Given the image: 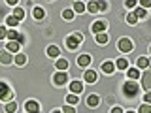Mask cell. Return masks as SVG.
<instances>
[{
	"label": "cell",
	"mask_w": 151,
	"mask_h": 113,
	"mask_svg": "<svg viewBox=\"0 0 151 113\" xmlns=\"http://www.w3.org/2000/svg\"><path fill=\"white\" fill-rule=\"evenodd\" d=\"M9 96H12V94H9L8 85L2 81V83H0V98H2V100H9Z\"/></svg>",
	"instance_id": "cell-5"
},
{
	"label": "cell",
	"mask_w": 151,
	"mask_h": 113,
	"mask_svg": "<svg viewBox=\"0 0 151 113\" xmlns=\"http://www.w3.org/2000/svg\"><path fill=\"white\" fill-rule=\"evenodd\" d=\"M59 53H60V49H59L57 45L47 47V55H49V56H53V59H55V56H59Z\"/></svg>",
	"instance_id": "cell-15"
},
{
	"label": "cell",
	"mask_w": 151,
	"mask_h": 113,
	"mask_svg": "<svg viewBox=\"0 0 151 113\" xmlns=\"http://www.w3.org/2000/svg\"><path fill=\"white\" fill-rule=\"evenodd\" d=\"M66 102H68L70 106H74V104H78V94H68V96H66Z\"/></svg>",
	"instance_id": "cell-22"
},
{
	"label": "cell",
	"mask_w": 151,
	"mask_h": 113,
	"mask_svg": "<svg viewBox=\"0 0 151 113\" xmlns=\"http://www.w3.org/2000/svg\"><path fill=\"white\" fill-rule=\"evenodd\" d=\"M63 111H64V113H76V109H74L72 106H66V107H63Z\"/></svg>",
	"instance_id": "cell-34"
},
{
	"label": "cell",
	"mask_w": 151,
	"mask_h": 113,
	"mask_svg": "<svg viewBox=\"0 0 151 113\" xmlns=\"http://www.w3.org/2000/svg\"><path fill=\"white\" fill-rule=\"evenodd\" d=\"M140 4H142V8H144V9L151 6V2H149V0H142V2H140Z\"/></svg>",
	"instance_id": "cell-35"
},
{
	"label": "cell",
	"mask_w": 151,
	"mask_h": 113,
	"mask_svg": "<svg viewBox=\"0 0 151 113\" xmlns=\"http://www.w3.org/2000/svg\"><path fill=\"white\" fill-rule=\"evenodd\" d=\"M93 32H96V34L106 32V21H96V23L93 25Z\"/></svg>",
	"instance_id": "cell-7"
},
{
	"label": "cell",
	"mask_w": 151,
	"mask_h": 113,
	"mask_svg": "<svg viewBox=\"0 0 151 113\" xmlns=\"http://www.w3.org/2000/svg\"><path fill=\"white\" fill-rule=\"evenodd\" d=\"M63 17L66 19V21H70V19H72V17H74V11H72V9H64V13H63Z\"/></svg>",
	"instance_id": "cell-27"
},
{
	"label": "cell",
	"mask_w": 151,
	"mask_h": 113,
	"mask_svg": "<svg viewBox=\"0 0 151 113\" xmlns=\"http://www.w3.org/2000/svg\"><path fill=\"white\" fill-rule=\"evenodd\" d=\"M115 66H117L119 70H127V68H129V62H127V59H119V60L115 62Z\"/></svg>",
	"instance_id": "cell-17"
},
{
	"label": "cell",
	"mask_w": 151,
	"mask_h": 113,
	"mask_svg": "<svg viewBox=\"0 0 151 113\" xmlns=\"http://www.w3.org/2000/svg\"><path fill=\"white\" fill-rule=\"evenodd\" d=\"M0 59H2V62H4V64H9V60H12L8 53H2V55H0Z\"/></svg>",
	"instance_id": "cell-31"
},
{
	"label": "cell",
	"mask_w": 151,
	"mask_h": 113,
	"mask_svg": "<svg viewBox=\"0 0 151 113\" xmlns=\"http://www.w3.org/2000/svg\"><path fill=\"white\" fill-rule=\"evenodd\" d=\"M134 15H136V17H145V9H144V8H136Z\"/></svg>",
	"instance_id": "cell-29"
},
{
	"label": "cell",
	"mask_w": 151,
	"mask_h": 113,
	"mask_svg": "<svg viewBox=\"0 0 151 113\" xmlns=\"http://www.w3.org/2000/svg\"><path fill=\"white\" fill-rule=\"evenodd\" d=\"M13 17H15L17 21H21V19L25 17V11H23V8H15V11H13Z\"/></svg>",
	"instance_id": "cell-18"
},
{
	"label": "cell",
	"mask_w": 151,
	"mask_h": 113,
	"mask_svg": "<svg viewBox=\"0 0 151 113\" xmlns=\"http://www.w3.org/2000/svg\"><path fill=\"white\" fill-rule=\"evenodd\" d=\"M57 68H59V72H64V70L68 68V62H66L64 59H59L57 60Z\"/></svg>",
	"instance_id": "cell-16"
},
{
	"label": "cell",
	"mask_w": 151,
	"mask_h": 113,
	"mask_svg": "<svg viewBox=\"0 0 151 113\" xmlns=\"http://www.w3.org/2000/svg\"><path fill=\"white\" fill-rule=\"evenodd\" d=\"M98 9H102V11H104V9H108V4L106 2H98Z\"/></svg>",
	"instance_id": "cell-36"
},
{
	"label": "cell",
	"mask_w": 151,
	"mask_h": 113,
	"mask_svg": "<svg viewBox=\"0 0 151 113\" xmlns=\"http://www.w3.org/2000/svg\"><path fill=\"white\" fill-rule=\"evenodd\" d=\"M8 38H9L12 41H19V44H25V36H23V34H19L17 30H12V32L8 34Z\"/></svg>",
	"instance_id": "cell-4"
},
{
	"label": "cell",
	"mask_w": 151,
	"mask_h": 113,
	"mask_svg": "<svg viewBox=\"0 0 151 113\" xmlns=\"http://www.w3.org/2000/svg\"><path fill=\"white\" fill-rule=\"evenodd\" d=\"M53 113H63V111H60V109H55V111H53Z\"/></svg>",
	"instance_id": "cell-40"
},
{
	"label": "cell",
	"mask_w": 151,
	"mask_h": 113,
	"mask_svg": "<svg viewBox=\"0 0 151 113\" xmlns=\"http://www.w3.org/2000/svg\"><path fill=\"white\" fill-rule=\"evenodd\" d=\"M87 9H89V11H91V13L98 11V2H91V4H89V6H87Z\"/></svg>",
	"instance_id": "cell-26"
},
{
	"label": "cell",
	"mask_w": 151,
	"mask_h": 113,
	"mask_svg": "<svg viewBox=\"0 0 151 113\" xmlns=\"http://www.w3.org/2000/svg\"><path fill=\"white\" fill-rule=\"evenodd\" d=\"M127 21H129L130 25H134V23H136V15H134V13H130V15L127 17Z\"/></svg>",
	"instance_id": "cell-33"
},
{
	"label": "cell",
	"mask_w": 151,
	"mask_h": 113,
	"mask_svg": "<svg viewBox=\"0 0 151 113\" xmlns=\"http://www.w3.org/2000/svg\"><path fill=\"white\" fill-rule=\"evenodd\" d=\"M117 47H119V51H123V53H129V51H132V41L129 38H121L117 41Z\"/></svg>",
	"instance_id": "cell-3"
},
{
	"label": "cell",
	"mask_w": 151,
	"mask_h": 113,
	"mask_svg": "<svg viewBox=\"0 0 151 113\" xmlns=\"http://www.w3.org/2000/svg\"><path fill=\"white\" fill-rule=\"evenodd\" d=\"M127 113H134V111H127Z\"/></svg>",
	"instance_id": "cell-41"
},
{
	"label": "cell",
	"mask_w": 151,
	"mask_h": 113,
	"mask_svg": "<svg viewBox=\"0 0 151 113\" xmlns=\"http://www.w3.org/2000/svg\"><path fill=\"white\" fill-rule=\"evenodd\" d=\"M138 91H140V87H138V83L136 81H127L125 85H123V92L127 94V96H134V94H138Z\"/></svg>",
	"instance_id": "cell-1"
},
{
	"label": "cell",
	"mask_w": 151,
	"mask_h": 113,
	"mask_svg": "<svg viewBox=\"0 0 151 113\" xmlns=\"http://www.w3.org/2000/svg\"><path fill=\"white\" fill-rule=\"evenodd\" d=\"M85 81H87V83H94V81H96V72L87 70V72H85Z\"/></svg>",
	"instance_id": "cell-13"
},
{
	"label": "cell",
	"mask_w": 151,
	"mask_h": 113,
	"mask_svg": "<svg viewBox=\"0 0 151 113\" xmlns=\"http://www.w3.org/2000/svg\"><path fill=\"white\" fill-rule=\"evenodd\" d=\"M17 23H19V21H17L15 17H8V25H12V26H17Z\"/></svg>",
	"instance_id": "cell-32"
},
{
	"label": "cell",
	"mask_w": 151,
	"mask_h": 113,
	"mask_svg": "<svg viewBox=\"0 0 151 113\" xmlns=\"http://www.w3.org/2000/svg\"><path fill=\"white\" fill-rule=\"evenodd\" d=\"M19 47H21V44H19V41H9V44L6 45V49H8V51H12V53H17Z\"/></svg>",
	"instance_id": "cell-14"
},
{
	"label": "cell",
	"mask_w": 151,
	"mask_h": 113,
	"mask_svg": "<svg viewBox=\"0 0 151 113\" xmlns=\"http://www.w3.org/2000/svg\"><path fill=\"white\" fill-rule=\"evenodd\" d=\"M113 68H115V62H110V60H106V62L102 64V72L104 74H111Z\"/></svg>",
	"instance_id": "cell-11"
},
{
	"label": "cell",
	"mask_w": 151,
	"mask_h": 113,
	"mask_svg": "<svg viewBox=\"0 0 151 113\" xmlns=\"http://www.w3.org/2000/svg\"><path fill=\"white\" fill-rule=\"evenodd\" d=\"M138 66H140V68H147V66H149V60L145 59V56H142V59H138Z\"/></svg>",
	"instance_id": "cell-23"
},
{
	"label": "cell",
	"mask_w": 151,
	"mask_h": 113,
	"mask_svg": "<svg viewBox=\"0 0 151 113\" xmlns=\"http://www.w3.org/2000/svg\"><path fill=\"white\" fill-rule=\"evenodd\" d=\"M140 113H151V106L149 104H144V106L140 107Z\"/></svg>",
	"instance_id": "cell-30"
},
{
	"label": "cell",
	"mask_w": 151,
	"mask_h": 113,
	"mask_svg": "<svg viewBox=\"0 0 151 113\" xmlns=\"http://www.w3.org/2000/svg\"><path fill=\"white\" fill-rule=\"evenodd\" d=\"M129 77H130V79H138V77H140V70H138V68H130V70H129Z\"/></svg>",
	"instance_id": "cell-19"
},
{
	"label": "cell",
	"mask_w": 151,
	"mask_h": 113,
	"mask_svg": "<svg viewBox=\"0 0 151 113\" xmlns=\"http://www.w3.org/2000/svg\"><path fill=\"white\" fill-rule=\"evenodd\" d=\"M79 44H81V34H74V36H68L66 38V45H68V49H76Z\"/></svg>",
	"instance_id": "cell-2"
},
{
	"label": "cell",
	"mask_w": 151,
	"mask_h": 113,
	"mask_svg": "<svg viewBox=\"0 0 151 113\" xmlns=\"http://www.w3.org/2000/svg\"><path fill=\"white\" fill-rule=\"evenodd\" d=\"M78 64L81 66V68H87V66L91 64V56H89V55H81V56L78 59Z\"/></svg>",
	"instance_id": "cell-9"
},
{
	"label": "cell",
	"mask_w": 151,
	"mask_h": 113,
	"mask_svg": "<svg viewBox=\"0 0 151 113\" xmlns=\"http://www.w3.org/2000/svg\"><path fill=\"white\" fill-rule=\"evenodd\" d=\"M111 113H123V109H121V107H113Z\"/></svg>",
	"instance_id": "cell-39"
},
{
	"label": "cell",
	"mask_w": 151,
	"mask_h": 113,
	"mask_svg": "<svg viewBox=\"0 0 151 113\" xmlns=\"http://www.w3.org/2000/svg\"><path fill=\"white\" fill-rule=\"evenodd\" d=\"M34 17L42 19V17H44V9H42V8H34Z\"/></svg>",
	"instance_id": "cell-28"
},
{
	"label": "cell",
	"mask_w": 151,
	"mask_h": 113,
	"mask_svg": "<svg viewBox=\"0 0 151 113\" xmlns=\"http://www.w3.org/2000/svg\"><path fill=\"white\" fill-rule=\"evenodd\" d=\"M70 91H72L74 94L81 92V91H83V85H81V81H72V83H70Z\"/></svg>",
	"instance_id": "cell-10"
},
{
	"label": "cell",
	"mask_w": 151,
	"mask_h": 113,
	"mask_svg": "<svg viewBox=\"0 0 151 113\" xmlns=\"http://www.w3.org/2000/svg\"><path fill=\"white\" fill-rule=\"evenodd\" d=\"M25 60H27V56H25V55H21V53L15 55V64L21 66V64H25Z\"/></svg>",
	"instance_id": "cell-24"
},
{
	"label": "cell",
	"mask_w": 151,
	"mask_h": 113,
	"mask_svg": "<svg viewBox=\"0 0 151 113\" xmlns=\"http://www.w3.org/2000/svg\"><path fill=\"white\" fill-rule=\"evenodd\" d=\"M74 11H76V13L85 11V4H83V2H76V4H74Z\"/></svg>",
	"instance_id": "cell-21"
},
{
	"label": "cell",
	"mask_w": 151,
	"mask_h": 113,
	"mask_svg": "<svg viewBox=\"0 0 151 113\" xmlns=\"http://www.w3.org/2000/svg\"><path fill=\"white\" fill-rule=\"evenodd\" d=\"M98 102H100V100H98V96H96V94H89V96H87V106H89V107L98 106Z\"/></svg>",
	"instance_id": "cell-12"
},
{
	"label": "cell",
	"mask_w": 151,
	"mask_h": 113,
	"mask_svg": "<svg viewBox=\"0 0 151 113\" xmlns=\"http://www.w3.org/2000/svg\"><path fill=\"white\" fill-rule=\"evenodd\" d=\"M25 107H27V113H40V109H38V102H34V100H28L25 104Z\"/></svg>",
	"instance_id": "cell-6"
},
{
	"label": "cell",
	"mask_w": 151,
	"mask_h": 113,
	"mask_svg": "<svg viewBox=\"0 0 151 113\" xmlns=\"http://www.w3.org/2000/svg\"><path fill=\"white\" fill-rule=\"evenodd\" d=\"M145 104H151V92L145 94Z\"/></svg>",
	"instance_id": "cell-38"
},
{
	"label": "cell",
	"mask_w": 151,
	"mask_h": 113,
	"mask_svg": "<svg viewBox=\"0 0 151 113\" xmlns=\"http://www.w3.org/2000/svg\"><path fill=\"white\" fill-rule=\"evenodd\" d=\"M6 111H8V113H15V111H17V104H15V102L8 104V106H6Z\"/></svg>",
	"instance_id": "cell-25"
},
{
	"label": "cell",
	"mask_w": 151,
	"mask_h": 113,
	"mask_svg": "<svg viewBox=\"0 0 151 113\" xmlns=\"http://www.w3.org/2000/svg\"><path fill=\"white\" fill-rule=\"evenodd\" d=\"M96 41H98V44H108V34H106V32L96 34Z\"/></svg>",
	"instance_id": "cell-20"
},
{
	"label": "cell",
	"mask_w": 151,
	"mask_h": 113,
	"mask_svg": "<svg viewBox=\"0 0 151 113\" xmlns=\"http://www.w3.org/2000/svg\"><path fill=\"white\" fill-rule=\"evenodd\" d=\"M8 34H6V26H2L0 28V38H6Z\"/></svg>",
	"instance_id": "cell-37"
},
{
	"label": "cell",
	"mask_w": 151,
	"mask_h": 113,
	"mask_svg": "<svg viewBox=\"0 0 151 113\" xmlns=\"http://www.w3.org/2000/svg\"><path fill=\"white\" fill-rule=\"evenodd\" d=\"M66 74L64 72H59V74H55V77H53V81H55V85H64L66 83Z\"/></svg>",
	"instance_id": "cell-8"
}]
</instances>
